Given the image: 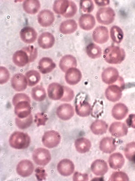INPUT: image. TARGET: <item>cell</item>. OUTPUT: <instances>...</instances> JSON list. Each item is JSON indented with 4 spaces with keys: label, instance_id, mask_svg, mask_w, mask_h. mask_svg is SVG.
<instances>
[{
    "label": "cell",
    "instance_id": "obj_1",
    "mask_svg": "<svg viewBox=\"0 0 135 181\" xmlns=\"http://www.w3.org/2000/svg\"><path fill=\"white\" fill-rule=\"evenodd\" d=\"M12 103L17 117L23 119L31 114L30 99L26 94L22 93L16 94L13 97Z\"/></svg>",
    "mask_w": 135,
    "mask_h": 181
},
{
    "label": "cell",
    "instance_id": "obj_2",
    "mask_svg": "<svg viewBox=\"0 0 135 181\" xmlns=\"http://www.w3.org/2000/svg\"><path fill=\"white\" fill-rule=\"evenodd\" d=\"M125 53L122 48L115 46L106 48L104 52L103 57L105 61L110 64H118L124 59Z\"/></svg>",
    "mask_w": 135,
    "mask_h": 181
},
{
    "label": "cell",
    "instance_id": "obj_3",
    "mask_svg": "<svg viewBox=\"0 0 135 181\" xmlns=\"http://www.w3.org/2000/svg\"><path fill=\"white\" fill-rule=\"evenodd\" d=\"M30 142V138L26 133L16 131L10 135L9 143L13 148L16 149H22L27 148Z\"/></svg>",
    "mask_w": 135,
    "mask_h": 181
},
{
    "label": "cell",
    "instance_id": "obj_4",
    "mask_svg": "<svg viewBox=\"0 0 135 181\" xmlns=\"http://www.w3.org/2000/svg\"><path fill=\"white\" fill-rule=\"evenodd\" d=\"M115 16L113 10L109 7H104L99 9L97 11L96 17L100 24L108 25L114 21Z\"/></svg>",
    "mask_w": 135,
    "mask_h": 181
},
{
    "label": "cell",
    "instance_id": "obj_5",
    "mask_svg": "<svg viewBox=\"0 0 135 181\" xmlns=\"http://www.w3.org/2000/svg\"><path fill=\"white\" fill-rule=\"evenodd\" d=\"M61 136L57 132L49 130L45 132L42 137V141L44 145L49 148H52L60 143Z\"/></svg>",
    "mask_w": 135,
    "mask_h": 181
},
{
    "label": "cell",
    "instance_id": "obj_6",
    "mask_svg": "<svg viewBox=\"0 0 135 181\" xmlns=\"http://www.w3.org/2000/svg\"><path fill=\"white\" fill-rule=\"evenodd\" d=\"M32 157L34 161L40 166L47 165L51 159V155L49 150L43 148H39L34 151Z\"/></svg>",
    "mask_w": 135,
    "mask_h": 181
},
{
    "label": "cell",
    "instance_id": "obj_7",
    "mask_svg": "<svg viewBox=\"0 0 135 181\" xmlns=\"http://www.w3.org/2000/svg\"><path fill=\"white\" fill-rule=\"evenodd\" d=\"M123 87L117 84H113L109 86L105 92L106 98L112 102L118 101L122 96V92Z\"/></svg>",
    "mask_w": 135,
    "mask_h": 181
},
{
    "label": "cell",
    "instance_id": "obj_8",
    "mask_svg": "<svg viewBox=\"0 0 135 181\" xmlns=\"http://www.w3.org/2000/svg\"><path fill=\"white\" fill-rule=\"evenodd\" d=\"M92 36L93 40L96 43L101 44L104 43L109 38L108 29L105 26L97 27L93 30Z\"/></svg>",
    "mask_w": 135,
    "mask_h": 181
},
{
    "label": "cell",
    "instance_id": "obj_9",
    "mask_svg": "<svg viewBox=\"0 0 135 181\" xmlns=\"http://www.w3.org/2000/svg\"><path fill=\"white\" fill-rule=\"evenodd\" d=\"M101 77L103 81L108 84L115 83L120 77L118 70L113 67H109L105 69L102 73Z\"/></svg>",
    "mask_w": 135,
    "mask_h": 181
},
{
    "label": "cell",
    "instance_id": "obj_10",
    "mask_svg": "<svg viewBox=\"0 0 135 181\" xmlns=\"http://www.w3.org/2000/svg\"><path fill=\"white\" fill-rule=\"evenodd\" d=\"M47 93L50 99L53 100H61L64 94V86L58 83H52L48 87Z\"/></svg>",
    "mask_w": 135,
    "mask_h": 181
},
{
    "label": "cell",
    "instance_id": "obj_11",
    "mask_svg": "<svg viewBox=\"0 0 135 181\" xmlns=\"http://www.w3.org/2000/svg\"><path fill=\"white\" fill-rule=\"evenodd\" d=\"M75 167L73 162L68 159H64L58 164L57 169L62 175L68 176L72 174L74 170Z\"/></svg>",
    "mask_w": 135,
    "mask_h": 181
},
{
    "label": "cell",
    "instance_id": "obj_12",
    "mask_svg": "<svg viewBox=\"0 0 135 181\" xmlns=\"http://www.w3.org/2000/svg\"><path fill=\"white\" fill-rule=\"evenodd\" d=\"M56 113L61 119L66 120L71 119L74 115L73 107L69 103H64L60 105L57 108Z\"/></svg>",
    "mask_w": 135,
    "mask_h": 181
},
{
    "label": "cell",
    "instance_id": "obj_13",
    "mask_svg": "<svg viewBox=\"0 0 135 181\" xmlns=\"http://www.w3.org/2000/svg\"><path fill=\"white\" fill-rule=\"evenodd\" d=\"M34 170L33 164L30 160H24L20 161L17 164L16 170L17 173L23 177L31 175Z\"/></svg>",
    "mask_w": 135,
    "mask_h": 181
},
{
    "label": "cell",
    "instance_id": "obj_14",
    "mask_svg": "<svg viewBox=\"0 0 135 181\" xmlns=\"http://www.w3.org/2000/svg\"><path fill=\"white\" fill-rule=\"evenodd\" d=\"M109 131L112 136L120 138L127 134L128 128L124 123L116 122H113L110 125Z\"/></svg>",
    "mask_w": 135,
    "mask_h": 181
},
{
    "label": "cell",
    "instance_id": "obj_15",
    "mask_svg": "<svg viewBox=\"0 0 135 181\" xmlns=\"http://www.w3.org/2000/svg\"><path fill=\"white\" fill-rule=\"evenodd\" d=\"M27 84L26 77L21 73L16 74L11 80V84L13 88L17 91H22L26 89Z\"/></svg>",
    "mask_w": 135,
    "mask_h": 181
},
{
    "label": "cell",
    "instance_id": "obj_16",
    "mask_svg": "<svg viewBox=\"0 0 135 181\" xmlns=\"http://www.w3.org/2000/svg\"><path fill=\"white\" fill-rule=\"evenodd\" d=\"M20 36L21 40L27 43H32L36 40L37 34L32 27L27 26L23 27L20 30Z\"/></svg>",
    "mask_w": 135,
    "mask_h": 181
},
{
    "label": "cell",
    "instance_id": "obj_17",
    "mask_svg": "<svg viewBox=\"0 0 135 181\" xmlns=\"http://www.w3.org/2000/svg\"><path fill=\"white\" fill-rule=\"evenodd\" d=\"M91 169L92 172L95 175L102 176L107 173L108 167L107 163L105 161L103 160L98 159L92 163Z\"/></svg>",
    "mask_w": 135,
    "mask_h": 181
},
{
    "label": "cell",
    "instance_id": "obj_18",
    "mask_svg": "<svg viewBox=\"0 0 135 181\" xmlns=\"http://www.w3.org/2000/svg\"><path fill=\"white\" fill-rule=\"evenodd\" d=\"M82 75L80 71L75 67L68 69L65 74V79L68 84L74 85L78 83L81 80Z\"/></svg>",
    "mask_w": 135,
    "mask_h": 181
},
{
    "label": "cell",
    "instance_id": "obj_19",
    "mask_svg": "<svg viewBox=\"0 0 135 181\" xmlns=\"http://www.w3.org/2000/svg\"><path fill=\"white\" fill-rule=\"evenodd\" d=\"M38 21L42 26L47 27L50 26L55 20L53 13L48 10H44L40 11L38 15Z\"/></svg>",
    "mask_w": 135,
    "mask_h": 181
},
{
    "label": "cell",
    "instance_id": "obj_20",
    "mask_svg": "<svg viewBox=\"0 0 135 181\" xmlns=\"http://www.w3.org/2000/svg\"><path fill=\"white\" fill-rule=\"evenodd\" d=\"M96 23L94 16L90 14H84L81 15L79 20L80 27L85 30H89L94 27Z\"/></svg>",
    "mask_w": 135,
    "mask_h": 181
},
{
    "label": "cell",
    "instance_id": "obj_21",
    "mask_svg": "<svg viewBox=\"0 0 135 181\" xmlns=\"http://www.w3.org/2000/svg\"><path fill=\"white\" fill-rule=\"evenodd\" d=\"M55 42L53 35L48 32L42 33L39 36L38 39V43L39 46L44 49H48L52 47Z\"/></svg>",
    "mask_w": 135,
    "mask_h": 181
},
{
    "label": "cell",
    "instance_id": "obj_22",
    "mask_svg": "<svg viewBox=\"0 0 135 181\" xmlns=\"http://www.w3.org/2000/svg\"><path fill=\"white\" fill-rule=\"evenodd\" d=\"M115 139L112 137H106L103 138L100 141L99 148L103 152L111 153L116 149Z\"/></svg>",
    "mask_w": 135,
    "mask_h": 181
},
{
    "label": "cell",
    "instance_id": "obj_23",
    "mask_svg": "<svg viewBox=\"0 0 135 181\" xmlns=\"http://www.w3.org/2000/svg\"><path fill=\"white\" fill-rule=\"evenodd\" d=\"M12 59L14 64L19 67H23L30 62L28 54L23 48L15 52Z\"/></svg>",
    "mask_w": 135,
    "mask_h": 181
},
{
    "label": "cell",
    "instance_id": "obj_24",
    "mask_svg": "<svg viewBox=\"0 0 135 181\" xmlns=\"http://www.w3.org/2000/svg\"><path fill=\"white\" fill-rule=\"evenodd\" d=\"M77 65L76 58L70 55H67L62 57L59 63L60 68L64 72H66L70 68L76 67Z\"/></svg>",
    "mask_w": 135,
    "mask_h": 181
},
{
    "label": "cell",
    "instance_id": "obj_25",
    "mask_svg": "<svg viewBox=\"0 0 135 181\" xmlns=\"http://www.w3.org/2000/svg\"><path fill=\"white\" fill-rule=\"evenodd\" d=\"M75 111L78 116L80 117H85L88 116L92 111L91 106L86 100H81L76 103L75 106Z\"/></svg>",
    "mask_w": 135,
    "mask_h": 181
},
{
    "label": "cell",
    "instance_id": "obj_26",
    "mask_svg": "<svg viewBox=\"0 0 135 181\" xmlns=\"http://www.w3.org/2000/svg\"><path fill=\"white\" fill-rule=\"evenodd\" d=\"M108 162L111 168L114 170H117L122 167L124 164L125 160L121 153L116 152L110 156Z\"/></svg>",
    "mask_w": 135,
    "mask_h": 181
},
{
    "label": "cell",
    "instance_id": "obj_27",
    "mask_svg": "<svg viewBox=\"0 0 135 181\" xmlns=\"http://www.w3.org/2000/svg\"><path fill=\"white\" fill-rule=\"evenodd\" d=\"M128 109L127 106L122 103L116 104L112 110V114L115 119L121 120L124 119L128 113Z\"/></svg>",
    "mask_w": 135,
    "mask_h": 181
},
{
    "label": "cell",
    "instance_id": "obj_28",
    "mask_svg": "<svg viewBox=\"0 0 135 181\" xmlns=\"http://www.w3.org/2000/svg\"><path fill=\"white\" fill-rule=\"evenodd\" d=\"M56 64L50 58L47 57L42 58L39 62V69L43 74L51 72L56 67Z\"/></svg>",
    "mask_w": 135,
    "mask_h": 181
},
{
    "label": "cell",
    "instance_id": "obj_29",
    "mask_svg": "<svg viewBox=\"0 0 135 181\" xmlns=\"http://www.w3.org/2000/svg\"><path fill=\"white\" fill-rule=\"evenodd\" d=\"M77 28V24L73 19H69L62 22L61 24L59 30L62 33L70 34L74 32Z\"/></svg>",
    "mask_w": 135,
    "mask_h": 181
},
{
    "label": "cell",
    "instance_id": "obj_30",
    "mask_svg": "<svg viewBox=\"0 0 135 181\" xmlns=\"http://www.w3.org/2000/svg\"><path fill=\"white\" fill-rule=\"evenodd\" d=\"M108 125L104 121L97 119L90 126L92 132L96 135H101L106 133Z\"/></svg>",
    "mask_w": 135,
    "mask_h": 181
},
{
    "label": "cell",
    "instance_id": "obj_31",
    "mask_svg": "<svg viewBox=\"0 0 135 181\" xmlns=\"http://www.w3.org/2000/svg\"><path fill=\"white\" fill-rule=\"evenodd\" d=\"M74 144L76 151L80 153H85L88 151L92 145L90 141L83 137L76 139Z\"/></svg>",
    "mask_w": 135,
    "mask_h": 181
},
{
    "label": "cell",
    "instance_id": "obj_32",
    "mask_svg": "<svg viewBox=\"0 0 135 181\" xmlns=\"http://www.w3.org/2000/svg\"><path fill=\"white\" fill-rule=\"evenodd\" d=\"M40 6V2L37 0H26L23 4L24 11L27 13L30 14L37 13L39 10Z\"/></svg>",
    "mask_w": 135,
    "mask_h": 181
},
{
    "label": "cell",
    "instance_id": "obj_33",
    "mask_svg": "<svg viewBox=\"0 0 135 181\" xmlns=\"http://www.w3.org/2000/svg\"><path fill=\"white\" fill-rule=\"evenodd\" d=\"M86 50L88 56L92 59L100 57L102 54L100 48L94 43H90L86 46Z\"/></svg>",
    "mask_w": 135,
    "mask_h": 181
},
{
    "label": "cell",
    "instance_id": "obj_34",
    "mask_svg": "<svg viewBox=\"0 0 135 181\" xmlns=\"http://www.w3.org/2000/svg\"><path fill=\"white\" fill-rule=\"evenodd\" d=\"M70 1L66 0H56L53 5V10L55 13L62 16L66 12L69 6Z\"/></svg>",
    "mask_w": 135,
    "mask_h": 181
},
{
    "label": "cell",
    "instance_id": "obj_35",
    "mask_svg": "<svg viewBox=\"0 0 135 181\" xmlns=\"http://www.w3.org/2000/svg\"><path fill=\"white\" fill-rule=\"evenodd\" d=\"M31 95L32 98L35 100L41 101L45 98L46 93L45 90L43 87L38 85L32 89Z\"/></svg>",
    "mask_w": 135,
    "mask_h": 181
},
{
    "label": "cell",
    "instance_id": "obj_36",
    "mask_svg": "<svg viewBox=\"0 0 135 181\" xmlns=\"http://www.w3.org/2000/svg\"><path fill=\"white\" fill-rule=\"evenodd\" d=\"M110 34L111 39L115 43H120L123 39V31L120 27L117 26H113L111 27Z\"/></svg>",
    "mask_w": 135,
    "mask_h": 181
},
{
    "label": "cell",
    "instance_id": "obj_37",
    "mask_svg": "<svg viewBox=\"0 0 135 181\" xmlns=\"http://www.w3.org/2000/svg\"><path fill=\"white\" fill-rule=\"evenodd\" d=\"M28 85L33 86L36 85L40 81L41 77L40 73L35 70H31L26 74Z\"/></svg>",
    "mask_w": 135,
    "mask_h": 181
},
{
    "label": "cell",
    "instance_id": "obj_38",
    "mask_svg": "<svg viewBox=\"0 0 135 181\" xmlns=\"http://www.w3.org/2000/svg\"><path fill=\"white\" fill-rule=\"evenodd\" d=\"M33 117L31 114L28 117L23 119H20L16 117L15 123L17 126L21 129H25L29 127L32 124Z\"/></svg>",
    "mask_w": 135,
    "mask_h": 181
},
{
    "label": "cell",
    "instance_id": "obj_39",
    "mask_svg": "<svg viewBox=\"0 0 135 181\" xmlns=\"http://www.w3.org/2000/svg\"><path fill=\"white\" fill-rule=\"evenodd\" d=\"M124 155L129 160H133L135 155V142H132L128 144L124 150Z\"/></svg>",
    "mask_w": 135,
    "mask_h": 181
},
{
    "label": "cell",
    "instance_id": "obj_40",
    "mask_svg": "<svg viewBox=\"0 0 135 181\" xmlns=\"http://www.w3.org/2000/svg\"><path fill=\"white\" fill-rule=\"evenodd\" d=\"M80 6L82 11L86 13H91L94 8V3L92 1L90 0L80 1Z\"/></svg>",
    "mask_w": 135,
    "mask_h": 181
},
{
    "label": "cell",
    "instance_id": "obj_41",
    "mask_svg": "<svg viewBox=\"0 0 135 181\" xmlns=\"http://www.w3.org/2000/svg\"><path fill=\"white\" fill-rule=\"evenodd\" d=\"M129 180L128 177L125 173L122 171H115L112 173L109 180L126 181Z\"/></svg>",
    "mask_w": 135,
    "mask_h": 181
},
{
    "label": "cell",
    "instance_id": "obj_42",
    "mask_svg": "<svg viewBox=\"0 0 135 181\" xmlns=\"http://www.w3.org/2000/svg\"><path fill=\"white\" fill-rule=\"evenodd\" d=\"M77 8L75 3L70 1V4L68 9L63 16L66 18H70L74 17L76 13Z\"/></svg>",
    "mask_w": 135,
    "mask_h": 181
},
{
    "label": "cell",
    "instance_id": "obj_43",
    "mask_svg": "<svg viewBox=\"0 0 135 181\" xmlns=\"http://www.w3.org/2000/svg\"><path fill=\"white\" fill-rule=\"evenodd\" d=\"M23 48L28 54L30 62L34 61L37 56L38 52L37 49L32 46H29Z\"/></svg>",
    "mask_w": 135,
    "mask_h": 181
},
{
    "label": "cell",
    "instance_id": "obj_44",
    "mask_svg": "<svg viewBox=\"0 0 135 181\" xmlns=\"http://www.w3.org/2000/svg\"><path fill=\"white\" fill-rule=\"evenodd\" d=\"M64 94L61 100L64 102H69L72 100L74 96L73 91L69 87L64 86Z\"/></svg>",
    "mask_w": 135,
    "mask_h": 181
},
{
    "label": "cell",
    "instance_id": "obj_45",
    "mask_svg": "<svg viewBox=\"0 0 135 181\" xmlns=\"http://www.w3.org/2000/svg\"><path fill=\"white\" fill-rule=\"evenodd\" d=\"M46 114L43 113H38L35 116L34 121L37 126L44 125L48 120Z\"/></svg>",
    "mask_w": 135,
    "mask_h": 181
},
{
    "label": "cell",
    "instance_id": "obj_46",
    "mask_svg": "<svg viewBox=\"0 0 135 181\" xmlns=\"http://www.w3.org/2000/svg\"><path fill=\"white\" fill-rule=\"evenodd\" d=\"M10 74L8 70L5 67H0V84L5 83L9 79Z\"/></svg>",
    "mask_w": 135,
    "mask_h": 181
},
{
    "label": "cell",
    "instance_id": "obj_47",
    "mask_svg": "<svg viewBox=\"0 0 135 181\" xmlns=\"http://www.w3.org/2000/svg\"><path fill=\"white\" fill-rule=\"evenodd\" d=\"M35 176L38 180H45L46 176V173L45 170L41 167H37L35 170Z\"/></svg>",
    "mask_w": 135,
    "mask_h": 181
},
{
    "label": "cell",
    "instance_id": "obj_48",
    "mask_svg": "<svg viewBox=\"0 0 135 181\" xmlns=\"http://www.w3.org/2000/svg\"><path fill=\"white\" fill-rule=\"evenodd\" d=\"M73 181H88V176L86 173H82L78 172H75L73 176Z\"/></svg>",
    "mask_w": 135,
    "mask_h": 181
},
{
    "label": "cell",
    "instance_id": "obj_49",
    "mask_svg": "<svg viewBox=\"0 0 135 181\" xmlns=\"http://www.w3.org/2000/svg\"><path fill=\"white\" fill-rule=\"evenodd\" d=\"M128 126L135 129V114H130L126 120Z\"/></svg>",
    "mask_w": 135,
    "mask_h": 181
},
{
    "label": "cell",
    "instance_id": "obj_50",
    "mask_svg": "<svg viewBox=\"0 0 135 181\" xmlns=\"http://www.w3.org/2000/svg\"><path fill=\"white\" fill-rule=\"evenodd\" d=\"M96 5L100 6H104L108 5L110 2L109 0H94Z\"/></svg>",
    "mask_w": 135,
    "mask_h": 181
},
{
    "label": "cell",
    "instance_id": "obj_51",
    "mask_svg": "<svg viewBox=\"0 0 135 181\" xmlns=\"http://www.w3.org/2000/svg\"><path fill=\"white\" fill-rule=\"evenodd\" d=\"M133 160L134 161V163L135 164V155H134V156L133 158Z\"/></svg>",
    "mask_w": 135,
    "mask_h": 181
}]
</instances>
